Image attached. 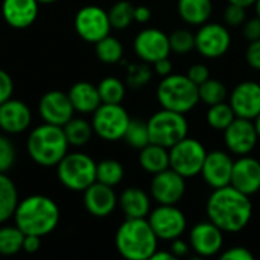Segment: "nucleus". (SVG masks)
Masks as SVG:
<instances>
[{
    "label": "nucleus",
    "mask_w": 260,
    "mask_h": 260,
    "mask_svg": "<svg viewBox=\"0 0 260 260\" xmlns=\"http://www.w3.org/2000/svg\"><path fill=\"white\" fill-rule=\"evenodd\" d=\"M224 142L230 152L241 155H248L256 148L259 136L254 126V120L236 117L224 131Z\"/></svg>",
    "instance_id": "ddd939ff"
},
{
    "label": "nucleus",
    "mask_w": 260,
    "mask_h": 260,
    "mask_svg": "<svg viewBox=\"0 0 260 260\" xmlns=\"http://www.w3.org/2000/svg\"><path fill=\"white\" fill-rule=\"evenodd\" d=\"M15 163V146L6 137L0 134V174H6Z\"/></svg>",
    "instance_id": "ea45409f"
},
{
    "label": "nucleus",
    "mask_w": 260,
    "mask_h": 260,
    "mask_svg": "<svg viewBox=\"0 0 260 260\" xmlns=\"http://www.w3.org/2000/svg\"><path fill=\"white\" fill-rule=\"evenodd\" d=\"M123 140L136 149H142L143 146H146L149 142V131H148V123L139 119H131L126 131L123 134Z\"/></svg>",
    "instance_id": "e433bc0d"
},
{
    "label": "nucleus",
    "mask_w": 260,
    "mask_h": 260,
    "mask_svg": "<svg viewBox=\"0 0 260 260\" xmlns=\"http://www.w3.org/2000/svg\"><path fill=\"white\" fill-rule=\"evenodd\" d=\"M24 233L17 225L0 227V254L14 256L23 250Z\"/></svg>",
    "instance_id": "f704fd0d"
},
{
    "label": "nucleus",
    "mask_w": 260,
    "mask_h": 260,
    "mask_svg": "<svg viewBox=\"0 0 260 260\" xmlns=\"http://www.w3.org/2000/svg\"><path fill=\"white\" fill-rule=\"evenodd\" d=\"M134 52L142 61L148 64L166 58L171 53L169 35L157 27L143 29L134 38Z\"/></svg>",
    "instance_id": "2eb2a0df"
},
{
    "label": "nucleus",
    "mask_w": 260,
    "mask_h": 260,
    "mask_svg": "<svg viewBox=\"0 0 260 260\" xmlns=\"http://www.w3.org/2000/svg\"><path fill=\"white\" fill-rule=\"evenodd\" d=\"M38 111L46 123L56 126H64L75 113L67 93L59 90H50L44 93L38 102Z\"/></svg>",
    "instance_id": "f3484780"
},
{
    "label": "nucleus",
    "mask_w": 260,
    "mask_h": 260,
    "mask_svg": "<svg viewBox=\"0 0 260 260\" xmlns=\"http://www.w3.org/2000/svg\"><path fill=\"white\" fill-rule=\"evenodd\" d=\"M27 154L40 166H56L67 154L69 142L62 126L43 123L34 128L27 137Z\"/></svg>",
    "instance_id": "20e7f679"
},
{
    "label": "nucleus",
    "mask_w": 260,
    "mask_h": 260,
    "mask_svg": "<svg viewBox=\"0 0 260 260\" xmlns=\"http://www.w3.org/2000/svg\"><path fill=\"white\" fill-rule=\"evenodd\" d=\"M67 96L73 105V110L82 114H93V111L102 104L98 87L87 81H79L73 84Z\"/></svg>",
    "instance_id": "b1692460"
},
{
    "label": "nucleus",
    "mask_w": 260,
    "mask_h": 260,
    "mask_svg": "<svg viewBox=\"0 0 260 260\" xmlns=\"http://www.w3.org/2000/svg\"><path fill=\"white\" fill-rule=\"evenodd\" d=\"M229 3H235V5H239L244 8H250L256 3V0H229Z\"/></svg>",
    "instance_id": "864d4df0"
},
{
    "label": "nucleus",
    "mask_w": 260,
    "mask_h": 260,
    "mask_svg": "<svg viewBox=\"0 0 260 260\" xmlns=\"http://www.w3.org/2000/svg\"><path fill=\"white\" fill-rule=\"evenodd\" d=\"M198 93H200V102H204L209 107L219 102H225L229 96V90L225 84L213 78H209L206 82L198 85Z\"/></svg>",
    "instance_id": "c9c22d12"
},
{
    "label": "nucleus",
    "mask_w": 260,
    "mask_h": 260,
    "mask_svg": "<svg viewBox=\"0 0 260 260\" xmlns=\"http://www.w3.org/2000/svg\"><path fill=\"white\" fill-rule=\"evenodd\" d=\"M108 12V20L111 24V29L123 30L134 21V5L128 0H119L116 2Z\"/></svg>",
    "instance_id": "473e14b6"
},
{
    "label": "nucleus",
    "mask_w": 260,
    "mask_h": 260,
    "mask_svg": "<svg viewBox=\"0 0 260 260\" xmlns=\"http://www.w3.org/2000/svg\"><path fill=\"white\" fill-rule=\"evenodd\" d=\"M247 20V8L235 5V3H229V6L224 11V21L229 26H241L244 24Z\"/></svg>",
    "instance_id": "a19ab883"
},
{
    "label": "nucleus",
    "mask_w": 260,
    "mask_h": 260,
    "mask_svg": "<svg viewBox=\"0 0 260 260\" xmlns=\"http://www.w3.org/2000/svg\"><path fill=\"white\" fill-rule=\"evenodd\" d=\"M84 207L96 218L110 216L117 206V195L111 186L94 181L84 190Z\"/></svg>",
    "instance_id": "412c9836"
},
{
    "label": "nucleus",
    "mask_w": 260,
    "mask_h": 260,
    "mask_svg": "<svg viewBox=\"0 0 260 260\" xmlns=\"http://www.w3.org/2000/svg\"><path fill=\"white\" fill-rule=\"evenodd\" d=\"M38 5L37 0H3V20L14 29H26L37 20Z\"/></svg>",
    "instance_id": "5701e85b"
},
{
    "label": "nucleus",
    "mask_w": 260,
    "mask_h": 260,
    "mask_svg": "<svg viewBox=\"0 0 260 260\" xmlns=\"http://www.w3.org/2000/svg\"><path fill=\"white\" fill-rule=\"evenodd\" d=\"M94 52L98 59L105 64H116L123 58L122 43L110 34L99 40L98 43H94Z\"/></svg>",
    "instance_id": "c756f323"
},
{
    "label": "nucleus",
    "mask_w": 260,
    "mask_h": 260,
    "mask_svg": "<svg viewBox=\"0 0 260 260\" xmlns=\"http://www.w3.org/2000/svg\"><path fill=\"white\" fill-rule=\"evenodd\" d=\"M222 230L212 221H203L192 227L189 235V245L200 257L216 256L224 247Z\"/></svg>",
    "instance_id": "dca6fc26"
},
{
    "label": "nucleus",
    "mask_w": 260,
    "mask_h": 260,
    "mask_svg": "<svg viewBox=\"0 0 260 260\" xmlns=\"http://www.w3.org/2000/svg\"><path fill=\"white\" fill-rule=\"evenodd\" d=\"M146 123L149 131V142L168 149L189 134V122L186 116L166 108L154 113Z\"/></svg>",
    "instance_id": "0eeeda50"
},
{
    "label": "nucleus",
    "mask_w": 260,
    "mask_h": 260,
    "mask_svg": "<svg viewBox=\"0 0 260 260\" xmlns=\"http://www.w3.org/2000/svg\"><path fill=\"white\" fill-rule=\"evenodd\" d=\"M32 113L29 107L18 99H8L0 104V129L8 134H20L29 128Z\"/></svg>",
    "instance_id": "4be33fe9"
},
{
    "label": "nucleus",
    "mask_w": 260,
    "mask_h": 260,
    "mask_svg": "<svg viewBox=\"0 0 260 260\" xmlns=\"http://www.w3.org/2000/svg\"><path fill=\"white\" fill-rule=\"evenodd\" d=\"M254 8H256V17H259L260 18V0H256Z\"/></svg>",
    "instance_id": "6e6d98bb"
},
{
    "label": "nucleus",
    "mask_w": 260,
    "mask_h": 260,
    "mask_svg": "<svg viewBox=\"0 0 260 260\" xmlns=\"http://www.w3.org/2000/svg\"><path fill=\"white\" fill-rule=\"evenodd\" d=\"M17 204L18 192L14 181L6 174H0V224L14 216Z\"/></svg>",
    "instance_id": "cd10ccee"
},
{
    "label": "nucleus",
    "mask_w": 260,
    "mask_h": 260,
    "mask_svg": "<svg viewBox=\"0 0 260 260\" xmlns=\"http://www.w3.org/2000/svg\"><path fill=\"white\" fill-rule=\"evenodd\" d=\"M186 193V178L168 168L154 174L151 181V197L158 204H178Z\"/></svg>",
    "instance_id": "4468645a"
},
{
    "label": "nucleus",
    "mask_w": 260,
    "mask_h": 260,
    "mask_svg": "<svg viewBox=\"0 0 260 260\" xmlns=\"http://www.w3.org/2000/svg\"><path fill=\"white\" fill-rule=\"evenodd\" d=\"M152 66H154V72H155L158 76H161V78H165V76H168V75L172 73V62H171L169 56L161 58V59L152 62Z\"/></svg>",
    "instance_id": "8fccbe9b"
},
{
    "label": "nucleus",
    "mask_w": 260,
    "mask_h": 260,
    "mask_svg": "<svg viewBox=\"0 0 260 260\" xmlns=\"http://www.w3.org/2000/svg\"><path fill=\"white\" fill-rule=\"evenodd\" d=\"M58 204L46 195H30L18 201L14 212V222L24 235L46 236L59 222Z\"/></svg>",
    "instance_id": "f03ea898"
},
{
    "label": "nucleus",
    "mask_w": 260,
    "mask_h": 260,
    "mask_svg": "<svg viewBox=\"0 0 260 260\" xmlns=\"http://www.w3.org/2000/svg\"><path fill=\"white\" fill-rule=\"evenodd\" d=\"M98 91L102 104H122L126 93V87L119 78L107 76L99 82Z\"/></svg>",
    "instance_id": "72a5a7b5"
},
{
    "label": "nucleus",
    "mask_w": 260,
    "mask_h": 260,
    "mask_svg": "<svg viewBox=\"0 0 260 260\" xmlns=\"http://www.w3.org/2000/svg\"><path fill=\"white\" fill-rule=\"evenodd\" d=\"M56 175L66 189L84 192L96 181V161L84 152H67L56 165Z\"/></svg>",
    "instance_id": "423d86ee"
},
{
    "label": "nucleus",
    "mask_w": 260,
    "mask_h": 260,
    "mask_svg": "<svg viewBox=\"0 0 260 260\" xmlns=\"http://www.w3.org/2000/svg\"><path fill=\"white\" fill-rule=\"evenodd\" d=\"M152 78V69L148 62H134L126 69V85L133 90H139L145 87Z\"/></svg>",
    "instance_id": "4c0bfd02"
},
{
    "label": "nucleus",
    "mask_w": 260,
    "mask_h": 260,
    "mask_svg": "<svg viewBox=\"0 0 260 260\" xmlns=\"http://www.w3.org/2000/svg\"><path fill=\"white\" fill-rule=\"evenodd\" d=\"M117 204L126 218H148L151 212V198L140 187H128L117 198Z\"/></svg>",
    "instance_id": "393cba45"
},
{
    "label": "nucleus",
    "mask_w": 260,
    "mask_h": 260,
    "mask_svg": "<svg viewBox=\"0 0 260 260\" xmlns=\"http://www.w3.org/2000/svg\"><path fill=\"white\" fill-rule=\"evenodd\" d=\"M64 134L67 137L69 146H84L90 142L93 136V126L90 122L81 117H72L64 126Z\"/></svg>",
    "instance_id": "c85d7f7f"
},
{
    "label": "nucleus",
    "mask_w": 260,
    "mask_h": 260,
    "mask_svg": "<svg viewBox=\"0 0 260 260\" xmlns=\"http://www.w3.org/2000/svg\"><path fill=\"white\" fill-rule=\"evenodd\" d=\"M38 3H41V5H49V3H53V2H56V0H37Z\"/></svg>",
    "instance_id": "4d7b16f0"
},
{
    "label": "nucleus",
    "mask_w": 260,
    "mask_h": 260,
    "mask_svg": "<svg viewBox=\"0 0 260 260\" xmlns=\"http://www.w3.org/2000/svg\"><path fill=\"white\" fill-rule=\"evenodd\" d=\"M139 163L148 174H158L169 168V149L155 143H148L140 149Z\"/></svg>",
    "instance_id": "bb28decb"
},
{
    "label": "nucleus",
    "mask_w": 260,
    "mask_h": 260,
    "mask_svg": "<svg viewBox=\"0 0 260 260\" xmlns=\"http://www.w3.org/2000/svg\"><path fill=\"white\" fill-rule=\"evenodd\" d=\"M157 99L161 108L186 114L200 102L198 85L192 82L187 75L171 73L161 78L157 87Z\"/></svg>",
    "instance_id": "39448f33"
},
{
    "label": "nucleus",
    "mask_w": 260,
    "mask_h": 260,
    "mask_svg": "<svg viewBox=\"0 0 260 260\" xmlns=\"http://www.w3.org/2000/svg\"><path fill=\"white\" fill-rule=\"evenodd\" d=\"M242 32H244V37H245L248 41L259 40L260 38V18L259 17H254V18L245 20Z\"/></svg>",
    "instance_id": "49530a36"
},
{
    "label": "nucleus",
    "mask_w": 260,
    "mask_h": 260,
    "mask_svg": "<svg viewBox=\"0 0 260 260\" xmlns=\"http://www.w3.org/2000/svg\"><path fill=\"white\" fill-rule=\"evenodd\" d=\"M178 14L187 24L201 26L209 21L213 3L212 0H178Z\"/></svg>",
    "instance_id": "a878e982"
},
{
    "label": "nucleus",
    "mask_w": 260,
    "mask_h": 260,
    "mask_svg": "<svg viewBox=\"0 0 260 260\" xmlns=\"http://www.w3.org/2000/svg\"><path fill=\"white\" fill-rule=\"evenodd\" d=\"M171 52L186 55L195 49V34L187 29H177L169 35Z\"/></svg>",
    "instance_id": "58836bf2"
},
{
    "label": "nucleus",
    "mask_w": 260,
    "mask_h": 260,
    "mask_svg": "<svg viewBox=\"0 0 260 260\" xmlns=\"http://www.w3.org/2000/svg\"><path fill=\"white\" fill-rule=\"evenodd\" d=\"M232 46V35L221 23H209L200 26L195 34V49L209 59L224 56Z\"/></svg>",
    "instance_id": "f8f14e48"
},
{
    "label": "nucleus",
    "mask_w": 260,
    "mask_h": 260,
    "mask_svg": "<svg viewBox=\"0 0 260 260\" xmlns=\"http://www.w3.org/2000/svg\"><path fill=\"white\" fill-rule=\"evenodd\" d=\"M235 119H236V114H235L232 105L225 104V102L210 105L207 110V114H206L207 125L216 131H224Z\"/></svg>",
    "instance_id": "2f4dec72"
},
{
    "label": "nucleus",
    "mask_w": 260,
    "mask_h": 260,
    "mask_svg": "<svg viewBox=\"0 0 260 260\" xmlns=\"http://www.w3.org/2000/svg\"><path fill=\"white\" fill-rule=\"evenodd\" d=\"M75 30L87 43H98L111 30L108 12L98 5L82 6L75 15Z\"/></svg>",
    "instance_id": "9b49d317"
},
{
    "label": "nucleus",
    "mask_w": 260,
    "mask_h": 260,
    "mask_svg": "<svg viewBox=\"0 0 260 260\" xmlns=\"http://www.w3.org/2000/svg\"><path fill=\"white\" fill-rule=\"evenodd\" d=\"M206 155L204 145L187 136L169 148V168L184 178H193L201 174Z\"/></svg>",
    "instance_id": "6e6552de"
},
{
    "label": "nucleus",
    "mask_w": 260,
    "mask_h": 260,
    "mask_svg": "<svg viewBox=\"0 0 260 260\" xmlns=\"http://www.w3.org/2000/svg\"><path fill=\"white\" fill-rule=\"evenodd\" d=\"M41 247V238L35 236V235H24L23 239V250L29 254L37 253Z\"/></svg>",
    "instance_id": "de8ad7c7"
},
{
    "label": "nucleus",
    "mask_w": 260,
    "mask_h": 260,
    "mask_svg": "<svg viewBox=\"0 0 260 260\" xmlns=\"http://www.w3.org/2000/svg\"><path fill=\"white\" fill-rule=\"evenodd\" d=\"M245 59L251 69L260 70V38L250 41L247 52H245Z\"/></svg>",
    "instance_id": "c03bdc74"
},
{
    "label": "nucleus",
    "mask_w": 260,
    "mask_h": 260,
    "mask_svg": "<svg viewBox=\"0 0 260 260\" xmlns=\"http://www.w3.org/2000/svg\"><path fill=\"white\" fill-rule=\"evenodd\" d=\"M125 175V169L119 160L114 158H105L99 163H96V181L107 184V186H117Z\"/></svg>",
    "instance_id": "7c9ffc66"
},
{
    "label": "nucleus",
    "mask_w": 260,
    "mask_h": 260,
    "mask_svg": "<svg viewBox=\"0 0 260 260\" xmlns=\"http://www.w3.org/2000/svg\"><path fill=\"white\" fill-rule=\"evenodd\" d=\"M233 163L235 160H232V157L224 151L216 149V151L207 152L203 169H201V175L212 189L229 186L230 178H232Z\"/></svg>",
    "instance_id": "aec40b11"
},
{
    "label": "nucleus",
    "mask_w": 260,
    "mask_h": 260,
    "mask_svg": "<svg viewBox=\"0 0 260 260\" xmlns=\"http://www.w3.org/2000/svg\"><path fill=\"white\" fill-rule=\"evenodd\" d=\"M172 242V245H171V251H172V254L178 259V257H184V256H187L189 254V250H190V245L186 242V241H183V239H180V238H177V239H174V241H171Z\"/></svg>",
    "instance_id": "09e8293b"
},
{
    "label": "nucleus",
    "mask_w": 260,
    "mask_h": 260,
    "mask_svg": "<svg viewBox=\"0 0 260 260\" xmlns=\"http://www.w3.org/2000/svg\"><path fill=\"white\" fill-rule=\"evenodd\" d=\"M186 75H187V78L192 82H195L197 85H201L203 82H206L210 78V70H209V67L206 64L197 62V64H193V66L189 67V70H187Z\"/></svg>",
    "instance_id": "79ce46f5"
},
{
    "label": "nucleus",
    "mask_w": 260,
    "mask_h": 260,
    "mask_svg": "<svg viewBox=\"0 0 260 260\" xmlns=\"http://www.w3.org/2000/svg\"><path fill=\"white\" fill-rule=\"evenodd\" d=\"M158 238L146 218H126L117 229L114 244L122 257L128 260H148L157 250Z\"/></svg>",
    "instance_id": "7ed1b4c3"
},
{
    "label": "nucleus",
    "mask_w": 260,
    "mask_h": 260,
    "mask_svg": "<svg viewBox=\"0 0 260 260\" xmlns=\"http://www.w3.org/2000/svg\"><path fill=\"white\" fill-rule=\"evenodd\" d=\"M163 259L175 260L177 257L172 254V251H157V250H155V253L151 256V260H163Z\"/></svg>",
    "instance_id": "603ef678"
},
{
    "label": "nucleus",
    "mask_w": 260,
    "mask_h": 260,
    "mask_svg": "<svg viewBox=\"0 0 260 260\" xmlns=\"http://www.w3.org/2000/svg\"><path fill=\"white\" fill-rule=\"evenodd\" d=\"M206 212L209 221L225 233L242 232L253 218V203L248 195L236 190L233 186L213 189Z\"/></svg>",
    "instance_id": "f257e3e1"
},
{
    "label": "nucleus",
    "mask_w": 260,
    "mask_h": 260,
    "mask_svg": "<svg viewBox=\"0 0 260 260\" xmlns=\"http://www.w3.org/2000/svg\"><path fill=\"white\" fill-rule=\"evenodd\" d=\"M12 93H14V81L8 72L0 69V104L11 99Z\"/></svg>",
    "instance_id": "37998d69"
},
{
    "label": "nucleus",
    "mask_w": 260,
    "mask_h": 260,
    "mask_svg": "<svg viewBox=\"0 0 260 260\" xmlns=\"http://www.w3.org/2000/svg\"><path fill=\"white\" fill-rule=\"evenodd\" d=\"M230 186L251 197L260 190V161L248 155H241L233 163Z\"/></svg>",
    "instance_id": "6ab92c4d"
},
{
    "label": "nucleus",
    "mask_w": 260,
    "mask_h": 260,
    "mask_svg": "<svg viewBox=\"0 0 260 260\" xmlns=\"http://www.w3.org/2000/svg\"><path fill=\"white\" fill-rule=\"evenodd\" d=\"M152 17V12L148 6L145 5H139L134 6V21L137 23H148Z\"/></svg>",
    "instance_id": "3c124183"
},
{
    "label": "nucleus",
    "mask_w": 260,
    "mask_h": 260,
    "mask_svg": "<svg viewBox=\"0 0 260 260\" xmlns=\"http://www.w3.org/2000/svg\"><path fill=\"white\" fill-rule=\"evenodd\" d=\"M254 126H256V131H257V136H259L260 139V114L254 119Z\"/></svg>",
    "instance_id": "5fc2aeb1"
},
{
    "label": "nucleus",
    "mask_w": 260,
    "mask_h": 260,
    "mask_svg": "<svg viewBox=\"0 0 260 260\" xmlns=\"http://www.w3.org/2000/svg\"><path fill=\"white\" fill-rule=\"evenodd\" d=\"M148 222L155 236L161 241L180 238L187 227V219L177 204H158V207L149 212Z\"/></svg>",
    "instance_id": "9d476101"
},
{
    "label": "nucleus",
    "mask_w": 260,
    "mask_h": 260,
    "mask_svg": "<svg viewBox=\"0 0 260 260\" xmlns=\"http://www.w3.org/2000/svg\"><path fill=\"white\" fill-rule=\"evenodd\" d=\"M131 117L122 104H101L93 111V133L105 142H117L123 139Z\"/></svg>",
    "instance_id": "1a4fd4ad"
},
{
    "label": "nucleus",
    "mask_w": 260,
    "mask_h": 260,
    "mask_svg": "<svg viewBox=\"0 0 260 260\" xmlns=\"http://www.w3.org/2000/svg\"><path fill=\"white\" fill-rule=\"evenodd\" d=\"M222 260H253L254 254L245 247H232L221 254Z\"/></svg>",
    "instance_id": "a18cd8bd"
},
{
    "label": "nucleus",
    "mask_w": 260,
    "mask_h": 260,
    "mask_svg": "<svg viewBox=\"0 0 260 260\" xmlns=\"http://www.w3.org/2000/svg\"><path fill=\"white\" fill-rule=\"evenodd\" d=\"M236 117L254 120L260 114V84L254 81H244L238 84L230 93L229 102Z\"/></svg>",
    "instance_id": "a211bd4d"
}]
</instances>
